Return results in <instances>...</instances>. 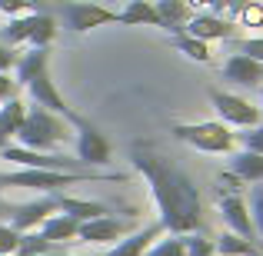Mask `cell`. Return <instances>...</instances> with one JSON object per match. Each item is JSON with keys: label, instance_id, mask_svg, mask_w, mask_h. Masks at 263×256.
Instances as JSON below:
<instances>
[{"label": "cell", "instance_id": "1", "mask_svg": "<svg viewBox=\"0 0 263 256\" xmlns=\"http://www.w3.org/2000/svg\"><path fill=\"white\" fill-rule=\"evenodd\" d=\"M130 163L147 176L154 203L160 210L163 230L177 233V237H186V233H197L203 226L200 190L193 186V180L183 170L174 167L163 153H157L150 143H134L130 147Z\"/></svg>", "mask_w": 263, "mask_h": 256}, {"label": "cell", "instance_id": "2", "mask_svg": "<svg viewBox=\"0 0 263 256\" xmlns=\"http://www.w3.org/2000/svg\"><path fill=\"white\" fill-rule=\"evenodd\" d=\"M123 183L127 173H97V170H77V173H60V170H30L20 167L10 173H0V186H27L37 193H60L64 186L73 183Z\"/></svg>", "mask_w": 263, "mask_h": 256}, {"label": "cell", "instance_id": "3", "mask_svg": "<svg viewBox=\"0 0 263 256\" xmlns=\"http://www.w3.org/2000/svg\"><path fill=\"white\" fill-rule=\"evenodd\" d=\"M20 140V147L27 150H50V147H60V143L70 140V123L64 120L60 113H50L44 107H33L30 113L24 116V123L17 127L13 133Z\"/></svg>", "mask_w": 263, "mask_h": 256}, {"label": "cell", "instance_id": "4", "mask_svg": "<svg viewBox=\"0 0 263 256\" xmlns=\"http://www.w3.org/2000/svg\"><path fill=\"white\" fill-rule=\"evenodd\" d=\"M174 136L180 143H190L200 153H230L237 136L230 133V127L220 120H200V123H177Z\"/></svg>", "mask_w": 263, "mask_h": 256}, {"label": "cell", "instance_id": "5", "mask_svg": "<svg viewBox=\"0 0 263 256\" xmlns=\"http://www.w3.org/2000/svg\"><path fill=\"white\" fill-rule=\"evenodd\" d=\"M57 37L53 13H20L4 27L7 44H30V47H50Z\"/></svg>", "mask_w": 263, "mask_h": 256}, {"label": "cell", "instance_id": "6", "mask_svg": "<svg viewBox=\"0 0 263 256\" xmlns=\"http://www.w3.org/2000/svg\"><path fill=\"white\" fill-rule=\"evenodd\" d=\"M67 123L77 130V163L80 167H107L110 163V140L100 133V127L90 123L80 113H73Z\"/></svg>", "mask_w": 263, "mask_h": 256}, {"label": "cell", "instance_id": "7", "mask_svg": "<svg viewBox=\"0 0 263 256\" xmlns=\"http://www.w3.org/2000/svg\"><path fill=\"white\" fill-rule=\"evenodd\" d=\"M60 17H64V24L70 27L73 33H87L93 30V27H103V24H117V10H110V7H100V4H84V0H67V4H60Z\"/></svg>", "mask_w": 263, "mask_h": 256}, {"label": "cell", "instance_id": "8", "mask_svg": "<svg viewBox=\"0 0 263 256\" xmlns=\"http://www.w3.org/2000/svg\"><path fill=\"white\" fill-rule=\"evenodd\" d=\"M210 103L217 107L220 113V123H227V127H257L260 123V107H253V103H247L243 96L237 93H223V90H210Z\"/></svg>", "mask_w": 263, "mask_h": 256}, {"label": "cell", "instance_id": "9", "mask_svg": "<svg viewBox=\"0 0 263 256\" xmlns=\"http://www.w3.org/2000/svg\"><path fill=\"white\" fill-rule=\"evenodd\" d=\"M27 90H30V96H33V103H37V107L50 110V113H60L64 120H70V116H73V110L67 107V100L60 96V90L50 80V70H47V67H40L37 73H30V77H27Z\"/></svg>", "mask_w": 263, "mask_h": 256}, {"label": "cell", "instance_id": "10", "mask_svg": "<svg viewBox=\"0 0 263 256\" xmlns=\"http://www.w3.org/2000/svg\"><path fill=\"white\" fill-rule=\"evenodd\" d=\"M4 213L10 216V226L20 233L40 226L50 213H57V193H47V196L33 200V203H20V206H4Z\"/></svg>", "mask_w": 263, "mask_h": 256}, {"label": "cell", "instance_id": "11", "mask_svg": "<svg viewBox=\"0 0 263 256\" xmlns=\"http://www.w3.org/2000/svg\"><path fill=\"white\" fill-rule=\"evenodd\" d=\"M220 213H223L230 233H237V237H243V240L257 237V233H253L250 210H247V200L240 196V193H220Z\"/></svg>", "mask_w": 263, "mask_h": 256}, {"label": "cell", "instance_id": "12", "mask_svg": "<svg viewBox=\"0 0 263 256\" xmlns=\"http://www.w3.org/2000/svg\"><path fill=\"white\" fill-rule=\"evenodd\" d=\"M127 233V223L123 220H114V216H97V220H87V223H77V240L84 243H117V240Z\"/></svg>", "mask_w": 263, "mask_h": 256}, {"label": "cell", "instance_id": "13", "mask_svg": "<svg viewBox=\"0 0 263 256\" xmlns=\"http://www.w3.org/2000/svg\"><path fill=\"white\" fill-rule=\"evenodd\" d=\"M233 30H237V24H230V20H223L220 13H197V17H190V24H186L183 33H190V37H200V40H230Z\"/></svg>", "mask_w": 263, "mask_h": 256}, {"label": "cell", "instance_id": "14", "mask_svg": "<svg viewBox=\"0 0 263 256\" xmlns=\"http://www.w3.org/2000/svg\"><path fill=\"white\" fill-rule=\"evenodd\" d=\"M223 77L240 84V87H260L263 84V64L247 57V53H230V60L223 64Z\"/></svg>", "mask_w": 263, "mask_h": 256}, {"label": "cell", "instance_id": "15", "mask_svg": "<svg viewBox=\"0 0 263 256\" xmlns=\"http://www.w3.org/2000/svg\"><path fill=\"white\" fill-rule=\"evenodd\" d=\"M154 10H157V27H163V30L174 33V37L186 30V24H190V17H193L186 0H157Z\"/></svg>", "mask_w": 263, "mask_h": 256}, {"label": "cell", "instance_id": "16", "mask_svg": "<svg viewBox=\"0 0 263 256\" xmlns=\"http://www.w3.org/2000/svg\"><path fill=\"white\" fill-rule=\"evenodd\" d=\"M160 233H163V223H150V226H143L140 233H130L127 240L120 237L114 246H110V253H103V256H143Z\"/></svg>", "mask_w": 263, "mask_h": 256}, {"label": "cell", "instance_id": "17", "mask_svg": "<svg viewBox=\"0 0 263 256\" xmlns=\"http://www.w3.org/2000/svg\"><path fill=\"white\" fill-rule=\"evenodd\" d=\"M57 210H64V216L77 220V223H87V220L97 216H107V206L93 203V200H77V196H67V193H57Z\"/></svg>", "mask_w": 263, "mask_h": 256}, {"label": "cell", "instance_id": "18", "mask_svg": "<svg viewBox=\"0 0 263 256\" xmlns=\"http://www.w3.org/2000/svg\"><path fill=\"white\" fill-rule=\"evenodd\" d=\"M230 173H237L243 183H263V153L237 150L230 156Z\"/></svg>", "mask_w": 263, "mask_h": 256}, {"label": "cell", "instance_id": "19", "mask_svg": "<svg viewBox=\"0 0 263 256\" xmlns=\"http://www.w3.org/2000/svg\"><path fill=\"white\" fill-rule=\"evenodd\" d=\"M117 24H123V27H140V24L157 27V10H154L150 0H127V7L117 10Z\"/></svg>", "mask_w": 263, "mask_h": 256}, {"label": "cell", "instance_id": "20", "mask_svg": "<svg viewBox=\"0 0 263 256\" xmlns=\"http://www.w3.org/2000/svg\"><path fill=\"white\" fill-rule=\"evenodd\" d=\"M213 243H217L220 256H263V250L253 240H243V237H237V233H223V237H217Z\"/></svg>", "mask_w": 263, "mask_h": 256}, {"label": "cell", "instance_id": "21", "mask_svg": "<svg viewBox=\"0 0 263 256\" xmlns=\"http://www.w3.org/2000/svg\"><path fill=\"white\" fill-rule=\"evenodd\" d=\"M40 233H44L50 243H64V240H73L77 237V220H70V216H47L44 223H40Z\"/></svg>", "mask_w": 263, "mask_h": 256}, {"label": "cell", "instance_id": "22", "mask_svg": "<svg viewBox=\"0 0 263 256\" xmlns=\"http://www.w3.org/2000/svg\"><path fill=\"white\" fill-rule=\"evenodd\" d=\"M174 47L183 57H190V60H197V64H210V44L206 40H200V37H190V33H177L174 37Z\"/></svg>", "mask_w": 263, "mask_h": 256}, {"label": "cell", "instance_id": "23", "mask_svg": "<svg viewBox=\"0 0 263 256\" xmlns=\"http://www.w3.org/2000/svg\"><path fill=\"white\" fill-rule=\"evenodd\" d=\"M24 116H27V110H24V100H17V96H10V100L0 107V130H4L7 136H13L17 133V127L24 123Z\"/></svg>", "mask_w": 263, "mask_h": 256}, {"label": "cell", "instance_id": "24", "mask_svg": "<svg viewBox=\"0 0 263 256\" xmlns=\"http://www.w3.org/2000/svg\"><path fill=\"white\" fill-rule=\"evenodd\" d=\"M40 253H53V243L44 237V233H20L17 243V256H40Z\"/></svg>", "mask_w": 263, "mask_h": 256}, {"label": "cell", "instance_id": "25", "mask_svg": "<svg viewBox=\"0 0 263 256\" xmlns=\"http://www.w3.org/2000/svg\"><path fill=\"white\" fill-rule=\"evenodd\" d=\"M247 210H250V220H253V233L263 240V183L250 186V203H247Z\"/></svg>", "mask_w": 263, "mask_h": 256}, {"label": "cell", "instance_id": "26", "mask_svg": "<svg viewBox=\"0 0 263 256\" xmlns=\"http://www.w3.org/2000/svg\"><path fill=\"white\" fill-rule=\"evenodd\" d=\"M183 250H186V256H210V253H217V243L206 240V237H200V233H186Z\"/></svg>", "mask_w": 263, "mask_h": 256}, {"label": "cell", "instance_id": "27", "mask_svg": "<svg viewBox=\"0 0 263 256\" xmlns=\"http://www.w3.org/2000/svg\"><path fill=\"white\" fill-rule=\"evenodd\" d=\"M233 53H247V57L263 64V37H240L233 40Z\"/></svg>", "mask_w": 263, "mask_h": 256}, {"label": "cell", "instance_id": "28", "mask_svg": "<svg viewBox=\"0 0 263 256\" xmlns=\"http://www.w3.org/2000/svg\"><path fill=\"white\" fill-rule=\"evenodd\" d=\"M143 256H186V250H183V237H170V240H163V243H157L154 250H147Z\"/></svg>", "mask_w": 263, "mask_h": 256}, {"label": "cell", "instance_id": "29", "mask_svg": "<svg viewBox=\"0 0 263 256\" xmlns=\"http://www.w3.org/2000/svg\"><path fill=\"white\" fill-rule=\"evenodd\" d=\"M240 143H243V150H253V153H263V123L257 127H247L243 133H233Z\"/></svg>", "mask_w": 263, "mask_h": 256}, {"label": "cell", "instance_id": "30", "mask_svg": "<svg viewBox=\"0 0 263 256\" xmlns=\"http://www.w3.org/2000/svg\"><path fill=\"white\" fill-rule=\"evenodd\" d=\"M20 243V230H13L10 223H0V256H13Z\"/></svg>", "mask_w": 263, "mask_h": 256}, {"label": "cell", "instance_id": "31", "mask_svg": "<svg viewBox=\"0 0 263 256\" xmlns=\"http://www.w3.org/2000/svg\"><path fill=\"white\" fill-rule=\"evenodd\" d=\"M237 20L243 27H263V4H257V0H250V4L243 7V10L237 13Z\"/></svg>", "mask_w": 263, "mask_h": 256}, {"label": "cell", "instance_id": "32", "mask_svg": "<svg viewBox=\"0 0 263 256\" xmlns=\"http://www.w3.org/2000/svg\"><path fill=\"white\" fill-rule=\"evenodd\" d=\"M40 0H0V10L10 13V17H20L24 10H37Z\"/></svg>", "mask_w": 263, "mask_h": 256}, {"label": "cell", "instance_id": "33", "mask_svg": "<svg viewBox=\"0 0 263 256\" xmlns=\"http://www.w3.org/2000/svg\"><path fill=\"white\" fill-rule=\"evenodd\" d=\"M17 80H10V77H7V73H0V103H7V100H10V96H17Z\"/></svg>", "mask_w": 263, "mask_h": 256}, {"label": "cell", "instance_id": "34", "mask_svg": "<svg viewBox=\"0 0 263 256\" xmlns=\"http://www.w3.org/2000/svg\"><path fill=\"white\" fill-rule=\"evenodd\" d=\"M190 7H210L206 13H217V10H227L230 7V0H186Z\"/></svg>", "mask_w": 263, "mask_h": 256}, {"label": "cell", "instance_id": "35", "mask_svg": "<svg viewBox=\"0 0 263 256\" xmlns=\"http://www.w3.org/2000/svg\"><path fill=\"white\" fill-rule=\"evenodd\" d=\"M13 64H17V53H13V50H7V47H0V73H7Z\"/></svg>", "mask_w": 263, "mask_h": 256}, {"label": "cell", "instance_id": "36", "mask_svg": "<svg viewBox=\"0 0 263 256\" xmlns=\"http://www.w3.org/2000/svg\"><path fill=\"white\" fill-rule=\"evenodd\" d=\"M247 4H250V0H230V7H227V10H230V13H233V17H237V13H240V10H243V7H247Z\"/></svg>", "mask_w": 263, "mask_h": 256}, {"label": "cell", "instance_id": "37", "mask_svg": "<svg viewBox=\"0 0 263 256\" xmlns=\"http://www.w3.org/2000/svg\"><path fill=\"white\" fill-rule=\"evenodd\" d=\"M7 143H10V136H7V133H4V130H0V150H4V147H7Z\"/></svg>", "mask_w": 263, "mask_h": 256}, {"label": "cell", "instance_id": "38", "mask_svg": "<svg viewBox=\"0 0 263 256\" xmlns=\"http://www.w3.org/2000/svg\"><path fill=\"white\" fill-rule=\"evenodd\" d=\"M260 120H263V90H260Z\"/></svg>", "mask_w": 263, "mask_h": 256}, {"label": "cell", "instance_id": "39", "mask_svg": "<svg viewBox=\"0 0 263 256\" xmlns=\"http://www.w3.org/2000/svg\"><path fill=\"white\" fill-rule=\"evenodd\" d=\"M40 256H64V253H40Z\"/></svg>", "mask_w": 263, "mask_h": 256}, {"label": "cell", "instance_id": "40", "mask_svg": "<svg viewBox=\"0 0 263 256\" xmlns=\"http://www.w3.org/2000/svg\"><path fill=\"white\" fill-rule=\"evenodd\" d=\"M4 206H7V203H0V216H4Z\"/></svg>", "mask_w": 263, "mask_h": 256}, {"label": "cell", "instance_id": "41", "mask_svg": "<svg viewBox=\"0 0 263 256\" xmlns=\"http://www.w3.org/2000/svg\"><path fill=\"white\" fill-rule=\"evenodd\" d=\"M110 4H117V0H110Z\"/></svg>", "mask_w": 263, "mask_h": 256}]
</instances>
